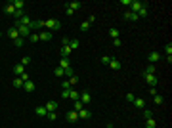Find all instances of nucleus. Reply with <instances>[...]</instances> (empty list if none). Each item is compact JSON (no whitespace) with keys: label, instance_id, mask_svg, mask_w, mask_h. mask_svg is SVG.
Returning a JSON list of instances; mask_svg holds the SVG:
<instances>
[{"label":"nucleus","instance_id":"nucleus-1","mask_svg":"<svg viewBox=\"0 0 172 128\" xmlns=\"http://www.w3.org/2000/svg\"><path fill=\"white\" fill-rule=\"evenodd\" d=\"M44 29L46 31H59L61 29V21H58V19H48V21H44Z\"/></svg>","mask_w":172,"mask_h":128},{"label":"nucleus","instance_id":"nucleus-2","mask_svg":"<svg viewBox=\"0 0 172 128\" xmlns=\"http://www.w3.org/2000/svg\"><path fill=\"white\" fill-rule=\"evenodd\" d=\"M33 23H35V21H33ZM15 29L19 31V37H29V35L33 33V29H35V25H31V27H23V25H21V27H15Z\"/></svg>","mask_w":172,"mask_h":128},{"label":"nucleus","instance_id":"nucleus-3","mask_svg":"<svg viewBox=\"0 0 172 128\" xmlns=\"http://www.w3.org/2000/svg\"><path fill=\"white\" fill-rule=\"evenodd\" d=\"M144 6H147V2H138V0H132V4H130V8H132V14H138Z\"/></svg>","mask_w":172,"mask_h":128},{"label":"nucleus","instance_id":"nucleus-4","mask_svg":"<svg viewBox=\"0 0 172 128\" xmlns=\"http://www.w3.org/2000/svg\"><path fill=\"white\" fill-rule=\"evenodd\" d=\"M94 15H90V17H88V19H86V21H82L80 23V31L82 33H86V31H88V29H90V25H92V21H94Z\"/></svg>","mask_w":172,"mask_h":128},{"label":"nucleus","instance_id":"nucleus-5","mask_svg":"<svg viewBox=\"0 0 172 128\" xmlns=\"http://www.w3.org/2000/svg\"><path fill=\"white\" fill-rule=\"evenodd\" d=\"M144 78H145V82H147V84H149V86H157V82H159V80H157V77H155V75H144Z\"/></svg>","mask_w":172,"mask_h":128},{"label":"nucleus","instance_id":"nucleus-6","mask_svg":"<svg viewBox=\"0 0 172 128\" xmlns=\"http://www.w3.org/2000/svg\"><path fill=\"white\" fill-rule=\"evenodd\" d=\"M78 100H80L82 103H84V105H86V103H90V101H92V96H90V92H88V90H84V92L80 94V98H78Z\"/></svg>","mask_w":172,"mask_h":128},{"label":"nucleus","instance_id":"nucleus-7","mask_svg":"<svg viewBox=\"0 0 172 128\" xmlns=\"http://www.w3.org/2000/svg\"><path fill=\"white\" fill-rule=\"evenodd\" d=\"M38 37H40V40L48 42V40H52V38H54V33H52V31H42Z\"/></svg>","mask_w":172,"mask_h":128},{"label":"nucleus","instance_id":"nucleus-8","mask_svg":"<svg viewBox=\"0 0 172 128\" xmlns=\"http://www.w3.org/2000/svg\"><path fill=\"white\" fill-rule=\"evenodd\" d=\"M67 120H69V122H77V120H78V113H77V111H75V109H71V111H69V113H67Z\"/></svg>","mask_w":172,"mask_h":128},{"label":"nucleus","instance_id":"nucleus-9","mask_svg":"<svg viewBox=\"0 0 172 128\" xmlns=\"http://www.w3.org/2000/svg\"><path fill=\"white\" fill-rule=\"evenodd\" d=\"M147 60H149V63L153 65V63H157V61L161 60V54H159V52H151V54L147 55Z\"/></svg>","mask_w":172,"mask_h":128},{"label":"nucleus","instance_id":"nucleus-10","mask_svg":"<svg viewBox=\"0 0 172 128\" xmlns=\"http://www.w3.org/2000/svg\"><path fill=\"white\" fill-rule=\"evenodd\" d=\"M4 14H6V15H14V14H15V8H14V4H12V2H8V4L4 6Z\"/></svg>","mask_w":172,"mask_h":128},{"label":"nucleus","instance_id":"nucleus-11","mask_svg":"<svg viewBox=\"0 0 172 128\" xmlns=\"http://www.w3.org/2000/svg\"><path fill=\"white\" fill-rule=\"evenodd\" d=\"M8 37L12 38V40H15V38H19V31L15 27H10L8 29Z\"/></svg>","mask_w":172,"mask_h":128},{"label":"nucleus","instance_id":"nucleus-12","mask_svg":"<svg viewBox=\"0 0 172 128\" xmlns=\"http://www.w3.org/2000/svg\"><path fill=\"white\" fill-rule=\"evenodd\" d=\"M65 6H67V10H71V12H77V10L82 8L80 2H69V4H65Z\"/></svg>","mask_w":172,"mask_h":128},{"label":"nucleus","instance_id":"nucleus-13","mask_svg":"<svg viewBox=\"0 0 172 128\" xmlns=\"http://www.w3.org/2000/svg\"><path fill=\"white\" fill-rule=\"evenodd\" d=\"M46 111H48V113H52V111H55V109H58V101H54V100H52V101H48V103H46Z\"/></svg>","mask_w":172,"mask_h":128},{"label":"nucleus","instance_id":"nucleus-14","mask_svg":"<svg viewBox=\"0 0 172 128\" xmlns=\"http://www.w3.org/2000/svg\"><path fill=\"white\" fill-rule=\"evenodd\" d=\"M90 117H92V113H90L88 109H86V107H84L82 111H78V119H84V120H88Z\"/></svg>","mask_w":172,"mask_h":128},{"label":"nucleus","instance_id":"nucleus-15","mask_svg":"<svg viewBox=\"0 0 172 128\" xmlns=\"http://www.w3.org/2000/svg\"><path fill=\"white\" fill-rule=\"evenodd\" d=\"M35 113L38 115V117H46V115H48V111H46L44 105H38V107H35Z\"/></svg>","mask_w":172,"mask_h":128},{"label":"nucleus","instance_id":"nucleus-16","mask_svg":"<svg viewBox=\"0 0 172 128\" xmlns=\"http://www.w3.org/2000/svg\"><path fill=\"white\" fill-rule=\"evenodd\" d=\"M59 67H61V69H69V67H71L69 57H61V60H59Z\"/></svg>","mask_w":172,"mask_h":128},{"label":"nucleus","instance_id":"nucleus-17","mask_svg":"<svg viewBox=\"0 0 172 128\" xmlns=\"http://www.w3.org/2000/svg\"><path fill=\"white\" fill-rule=\"evenodd\" d=\"M14 73H15V77H21V75L25 73V67H23L21 63H17V65L14 67Z\"/></svg>","mask_w":172,"mask_h":128},{"label":"nucleus","instance_id":"nucleus-18","mask_svg":"<svg viewBox=\"0 0 172 128\" xmlns=\"http://www.w3.org/2000/svg\"><path fill=\"white\" fill-rule=\"evenodd\" d=\"M23 90H25V92H29V94H31V92H35V82L27 80V82L23 84Z\"/></svg>","mask_w":172,"mask_h":128},{"label":"nucleus","instance_id":"nucleus-19","mask_svg":"<svg viewBox=\"0 0 172 128\" xmlns=\"http://www.w3.org/2000/svg\"><path fill=\"white\" fill-rule=\"evenodd\" d=\"M71 54H73V50L69 48V44H65L63 48H61V57H69Z\"/></svg>","mask_w":172,"mask_h":128},{"label":"nucleus","instance_id":"nucleus-20","mask_svg":"<svg viewBox=\"0 0 172 128\" xmlns=\"http://www.w3.org/2000/svg\"><path fill=\"white\" fill-rule=\"evenodd\" d=\"M132 103H134V105H136L138 109H145V101L141 100V98H136V100L132 101Z\"/></svg>","mask_w":172,"mask_h":128},{"label":"nucleus","instance_id":"nucleus-21","mask_svg":"<svg viewBox=\"0 0 172 128\" xmlns=\"http://www.w3.org/2000/svg\"><path fill=\"white\" fill-rule=\"evenodd\" d=\"M109 67L113 69V71H119V69H121L122 65H121V61H119V60H111V63H109Z\"/></svg>","mask_w":172,"mask_h":128},{"label":"nucleus","instance_id":"nucleus-22","mask_svg":"<svg viewBox=\"0 0 172 128\" xmlns=\"http://www.w3.org/2000/svg\"><path fill=\"white\" fill-rule=\"evenodd\" d=\"M69 98H71L73 101H77L78 98H80V94H78L77 90H73V88H69Z\"/></svg>","mask_w":172,"mask_h":128},{"label":"nucleus","instance_id":"nucleus-23","mask_svg":"<svg viewBox=\"0 0 172 128\" xmlns=\"http://www.w3.org/2000/svg\"><path fill=\"white\" fill-rule=\"evenodd\" d=\"M124 19H130V21H138V14H132V12H126V14H124Z\"/></svg>","mask_w":172,"mask_h":128},{"label":"nucleus","instance_id":"nucleus-24","mask_svg":"<svg viewBox=\"0 0 172 128\" xmlns=\"http://www.w3.org/2000/svg\"><path fill=\"white\" fill-rule=\"evenodd\" d=\"M12 4H14V8H15V10H23L25 2H23V0H12Z\"/></svg>","mask_w":172,"mask_h":128},{"label":"nucleus","instance_id":"nucleus-25","mask_svg":"<svg viewBox=\"0 0 172 128\" xmlns=\"http://www.w3.org/2000/svg\"><path fill=\"white\" fill-rule=\"evenodd\" d=\"M157 126V122H155V119L151 117V119H145V128H155Z\"/></svg>","mask_w":172,"mask_h":128},{"label":"nucleus","instance_id":"nucleus-26","mask_svg":"<svg viewBox=\"0 0 172 128\" xmlns=\"http://www.w3.org/2000/svg\"><path fill=\"white\" fill-rule=\"evenodd\" d=\"M78 46H80V42H78L77 38H73V40H69V48H71V50H77Z\"/></svg>","mask_w":172,"mask_h":128},{"label":"nucleus","instance_id":"nucleus-27","mask_svg":"<svg viewBox=\"0 0 172 128\" xmlns=\"http://www.w3.org/2000/svg\"><path fill=\"white\" fill-rule=\"evenodd\" d=\"M23 84H25V82L21 80V77H15L14 78V88H23Z\"/></svg>","mask_w":172,"mask_h":128},{"label":"nucleus","instance_id":"nucleus-28","mask_svg":"<svg viewBox=\"0 0 172 128\" xmlns=\"http://www.w3.org/2000/svg\"><path fill=\"white\" fill-rule=\"evenodd\" d=\"M109 37H111V38H113V40H117V38H119V29H109Z\"/></svg>","mask_w":172,"mask_h":128},{"label":"nucleus","instance_id":"nucleus-29","mask_svg":"<svg viewBox=\"0 0 172 128\" xmlns=\"http://www.w3.org/2000/svg\"><path fill=\"white\" fill-rule=\"evenodd\" d=\"M73 109H75V111L78 113V111H82V109H84V103H82L80 100H77V101H75V107H73Z\"/></svg>","mask_w":172,"mask_h":128},{"label":"nucleus","instance_id":"nucleus-30","mask_svg":"<svg viewBox=\"0 0 172 128\" xmlns=\"http://www.w3.org/2000/svg\"><path fill=\"white\" fill-rule=\"evenodd\" d=\"M144 75H155V65H149V67H145Z\"/></svg>","mask_w":172,"mask_h":128},{"label":"nucleus","instance_id":"nucleus-31","mask_svg":"<svg viewBox=\"0 0 172 128\" xmlns=\"http://www.w3.org/2000/svg\"><path fill=\"white\" fill-rule=\"evenodd\" d=\"M54 75H55V77H63V75H65V69L58 67V69H55V71H54Z\"/></svg>","mask_w":172,"mask_h":128},{"label":"nucleus","instance_id":"nucleus-32","mask_svg":"<svg viewBox=\"0 0 172 128\" xmlns=\"http://www.w3.org/2000/svg\"><path fill=\"white\" fill-rule=\"evenodd\" d=\"M145 15H147V6H144V8L138 12V17H145Z\"/></svg>","mask_w":172,"mask_h":128},{"label":"nucleus","instance_id":"nucleus-33","mask_svg":"<svg viewBox=\"0 0 172 128\" xmlns=\"http://www.w3.org/2000/svg\"><path fill=\"white\" fill-rule=\"evenodd\" d=\"M153 101L157 103V105H161V103H163V96H159V94H157V96H153Z\"/></svg>","mask_w":172,"mask_h":128},{"label":"nucleus","instance_id":"nucleus-34","mask_svg":"<svg viewBox=\"0 0 172 128\" xmlns=\"http://www.w3.org/2000/svg\"><path fill=\"white\" fill-rule=\"evenodd\" d=\"M23 15H25V14H23V10H15V14H14V17H15V19H21Z\"/></svg>","mask_w":172,"mask_h":128},{"label":"nucleus","instance_id":"nucleus-35","mask_svg":"<svg viewBox=\"0 0 172 128\" xmlns=\"http://www.w3.org/2000/svg\"><path fill=\"white\" fill-rule=\"evenodd\" d=\"M124 98H126V101H130V103H132V101H134V100H136V96H134L132 92H128V94H126V96H124Z\"/></svg>","mask_w":172,"mask_h":128},{"label":"nucleus","instance_id":"nucleus-36","mask_svg":"<svg viewBox=\"0 0 172 128\" xmlns=\"http://www.w3.org/2000/svg\"><path fill=\"white\" fill-rule=\"evenodd\" d=\"M14 44H15V48H21V46H23V38H21V37H19V38H15V40H14Z\"/></svg>","mask_w":172,"mask_h":128},{"label":"nucleus","instance_id":"nucleus-37","mask_svg":"<svg viewBox=\"0 0 172 128\" xmlns=\"http://www.w3.org/2000/svg\"><path fill=\"white\" fill-rule=\"evenodd\" d=\"M111 60H113V57H109V55H103V57H101V63L109 65V63H111Z\"/></svg>","mask_w":172,"mask_h":128},{"label":"nucleus","instance_id":"nucleus-38","mask_svg":"<svg viewBox=\"0 0 172 128\" xmlns=\"http://www.w3.org/2000/svg\"><path fill=\"white\" fill-rule=\"evenodd\" d=\"M144 117H145V119H151V117H153V111H149V109H144Z\"/></svg>","mask_w":172,"mask_h":128},{"label":"nucleus","instance_id":"nucleus-39","mask_svg":"<svg viewBox=\"0 0 172 128\" xmlns=\"http://www.w3.org/2000/svg\"><path fill=\"white\" fill-rule=\"evenodd\" d=\"M33 25H35V29H42V27H44V21H40V19H38V21H35Z\"/></svg>","mask_w":172,"mask_h":128},{"label":"nucleus","instance_id":"nucleus-40","mask_svg":"<svg viewBox=\"0 0 172 128\" xmlns=\"http://www.w3.org/2000/svg\"><path fill=\"white\" fill-rule=\"evenodd\" d=\"M29 63H31V57H29V55H25V57L21 60V65L25 67V65H29Z\"/></svg>","mask_w":172,"mask_h":128},{"label":"nucleus","instance_id":"nucleus-41","mask_svg":"<svg viewBox=\"0 0 172 128\" xmlns=\"http://www.w3.org/2000/svg\"><path fill=\"white\" fill-rule=\"evenodd\" d=\"M46 117H48V120H52V122H54V120H55V117H58V115H55V111H52V113H48V115H46Z\"/></svg>","mask_w":172,"mask_h":128},{"label":"nucleus","instance_id":"nucleus-42","mask_svg":"<svg viewBox=\"0 0 172 128\" xmlns=\"http://www.w3.org/2000/svg\"><path fill=\"white\" fill-rule=\"evenodd\" d=\"M65 75H67L69 78L71 77H75V71H73V67H69V69H65Z\"/></svg>","mask_w":172,"mask_h":128},{"label":"nucleus","instance_id":"nucleus-43","mask_svg":"<svg viewBox=\"0 0 172 128\" xmlns=\"http://www.w3.org/2000/svg\"><path fill=\"white\" fill-rule=\"evenodd\" d=\"M164 52H166L168 55H172V44H170V42H168V44L164 46Z\"/></svg>","mask_w":172,"mask_h":128},{"label":"nucleus","instance_id":"nucleus-44","mask_svg":"<svg viewBox=\"0 0 172 128\" xmlns=\"http://www.w3.org/2000/svg\"><path fill=\"white\" fill-rule=\"evenodd\" d=\"M77 82H78V77H71L69 78V84H71V86H75Z\"/></svg>","mask_w":172,"mask_h":128},{"label":"nucleus","instance_id":"nucleus-45","mask_svg":"<svg viewBox=\"0 0 172 128\" xmlns=\"http://www.w3.org/2000/svg\"><path fill=\"white\" fill-rule=\"evenodd\" d=\"M38 40H40V37L35 35V33H31V42H38Z\"/></svg>","mask_w":172,"mask_h":128},{"label":"nucleus","instance_id":"nucleus-46","mask_svg":"<svg viewBox=\"0 0 172 128\" xmlns=\"http://www.w3.org/2000/svg\"><path fill=\"white\" fill-rule=\"evenodd\" d=\"M21 80H23V82H27V80H31V77H29L27 73H23V75H21Z\"/></svg>","mask_w":172,"mask_h":128},{"label":"nucleus","instance_id":"nucleus-47","mask_svg":"<svg viewBox=\"0 0 172 128\" xmlns=\"http://www.w3.org/2000/svg\"><path fill=\"white\" fill-rule=\"evenodd\" d=\"M121 4H122V6H130L132 0H121Z\"/></svg>","mask_w":172,"mask_h":128},{"label":"nucleus","instance_id":"nucleus-48","mask_svg":"<svg viewBox=\"0 0 172 128\" xmlns=\"http://www.w3.org/2000/svg\"><path fill=\"white\" fill-rule=\"evenodd\" d=\"M149 94H151V96H157V90H155V88L151 86V88H149Z\"/></svg>","mask_w":172,"mask_h":128},{"label":"nucleus","instance_id":"nucleus-49","mask_svg":"<svg viewBox=\"0 0 172 128\" xmlns=\"http://www.w3.org/2000/svg\"><path fill=\"white\" fill-rule=\"evenodd\" d=\"M61 98H69V90H63V92H61Z\"/></svg>","mask_w":172,"mask_h":128},{"label":"nucleus","instance_id":"nucleus-50","mask_svg":"<svg viewBox=\"0 0 172 128\" xmlns=\"http://www.w3.org/2000/svg\"><path fill=\"white\" fill-rule=\"evenodd\" d=\"M105 128H113V124H107V126H105Z\"/></svg>","mask_w":172,"mask_h":128},{"label":"nucleus","instance_id":"nucleus-51","mask_svg":"<svg viewBox=\"0 0 172 128\" xmlns=\"http://www.w3.org/2000/svg\"><path fill=\"white\" fill-rule=\"evenodd\" d=\"M113 128H115V126H113Z\"/></svg>","mask_w":172,"mask_h":128}]
</instances>
